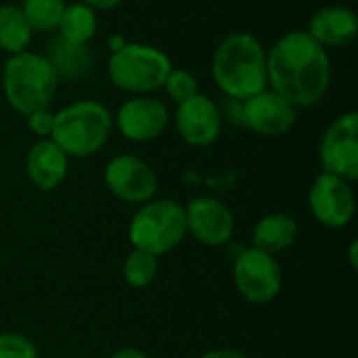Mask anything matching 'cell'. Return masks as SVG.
I'll return each mask as SVG.
<instances>
[{"mask_svg":"<svg viewBox=\"0 0 358 358\" xmlns=\"http://www.w3.org/2000/svg\"><path fill=\"white\" fill-rule=\"evenodd\" d=\"M266 78L268 88L292 107H315L331 86L329 52L306 29L285 31L266 50Z\"/></svg>","mask_w":358,"mask_h":358,"instance_id":"obj_1","label":"cell"},{"mask_svg":"<svg viewBox=\"0 0 358 358\" xmlns=\"http://www.w3.org/2000/svg\"><path fill=\"white\" fill-rule=\"evenodd\" d=\"M212 80L233 101L266 90V48L252 31L227 34L212 55Z\"/></svg>","mask_w":358,"mask_h":358,"instance_id":"obj_2","label":"cell"},{"mask_svg":"<svg viewBox=\"0 0 358 358\" xmlns=\"http://www.w3.org/2000/svg\"><path fill=\"white\" fill-rule=\"evenodd\" d=\"M59 88V78L42 52L10 55L2 67V92L8 107L21 115L48 109Z\"/></svg>","mask_w":358,"mask_h":358,"instance_id":"obj_3","label":"cell"},{"mask_svg":"<svg viewBox=\"0 0 358 358\" xmlns=\"http://www.w3.org/2000/svg\"><path fill=\"white\" fill-rule=\"evenodd\" d=\"M113 132V113L94 99L73 101L55 111L50 141L69 157H90L99 153Z\"/></svg>","mask_w":358,"mask_h":358,"instance_id":"obj_4","label":"cell"},{"mask_svg":"<svg viewBox=\"0 0 358 358\" xmlns=\"http://www.w3.org/2000/svg\"><path fill=\"white\" fill-rule=\"evenodd\" d=\"M172 67V59L162 48L143 42H126L117 50H111L107 76L117 90L141 96L162 90Z\"/></svg>","mask_w":358,"mask_h":358,"instance_id":"obj_5","label":"cell"},{"mask_svg":"<svg viewBox=\"0 0 358 358\" xmlns=\"http://www.w3.org/2000/svg\"><path fill=\"white\" fill-rule=\"evenodd\" d=\"M187 237L185 206L174 199H151L143 203L128 227V239L134 250L164 256L178 248Z\"/></svg>","mask_w":358,"mask_h":358,"instance_id":"obj_6","label":"cell"},{"mask_svg":"<svg viewBox=\"0 0 358 358\" xmlns=\"http://www.w3.org/2000/svg\"><path fill=\"white\" fill-rule=\"evenodd\" d=\"M233 281L250 304H271L283 287V271L277 256L248 248L233 260Z\"/></svg>","mask_w":358,"mask_h":358,"instance_id":"obj_7","label":"cell"},{"mask_svg":"<svg viewBox=\"0 0 358 358\" xmlns=\"http://www.w3.org/2000/svg\"><path fill=\"white\" fill-rule=\"evenodd\" d=\"M319 162L323 172L355 182L358 178V113L338 115L321 136Z\"/></svg>","mask_w":358,"mask_h":358,"instance_id":"obj_8","label":"cell"},{"mask_svg":"<svg viewBox=\"0 0 358 358\" xmlns=\"http://www.w3.org/2000/svg\"><path fill=\"white\" fill-rule=\"evenodd\" d=\"M103 180L113 197L134 206H143L155 199L159 187L155 170L145 159L132 153L111 157L105 166Z\"/></svg>","mask_w":358,"mask_h":358,"instance_id":"obj_9","label":"cell"},{"mask_svg":"<svg viewBox=\"0 0 358 358\" xmlns=\"http://www.w3.org/2000/svg\"><path fill=\"white\" fill-rule=\"evenodd\" d=\"M308 208L315 220L327 229H344L357 212L352 182L336 174L321 172L308 191Z\"/></svg>","mask_w":358,"mask_h":358,"instance_id":"obj_10","label":"cell"},{"mask_svg":"<svg viewBox=\"0 0 358 358\" xmlns=\"http://www.w3.org/2000/svg\"><path fill=\"white\" fill-rule=\"evenodd\" d=\"M168 124L170 111L166 103L153 94L126 99L113 115V128H117V132L132 143L155 141L166 132Z\"/></svg>","mask_w":358,"mask_h":358,"instance_id":"obj_11","label":"cell"},{"mask_svg":"<svg viewBox=\"0 0 358 358\" xmlns=\"http://www.w3.org/2000/svg\"><path fill=\"white\" fill-rule=\"evenodd\" d=\"M187 235L208 248H222L235 235V216L231 208L208 195L193 197L185 206Z\"/></svg>","mask_w":358,"mask_h":358,"instance_id":"obj_12","label":"cell"},{"mask_svg":"<svg viewBox=\"0 0 358 358\" xmlns=\"http://www.w3.org/2000/svg\"><path fill=\"white\" fill-rule=\"evenodd\" d=\"M222 122L224 115L220 105L201 92L178 103L174 111V126L178 136L187 145L197 149L210 147L218 141L222 132Z\"/></svg>","mask_w":358,"mask_h":358,"instance_id":"obj_13","label":"cell"},{"mask_svg":"<svg viewBox=\"0 0 358 358\" xmlns=\"http://www.w3.org/2000/svg\"><path fill=\"white\" fill-rule=\"evenodd\" d=\"M298 122V109L271 88L241 101L239 124L260 136L287 134Z\"/></svg>","mask_w":358,"mask_h":358,"instance_id":"obj_14","label":"cell"},{"mask_svg":"<svg viewBox=\"0 0 358 358\" xmlns=\"http://www.w3.org/2000/svg\"><path fill=\"white\" fill-rule=\"evenodd\" d=\"M308 36L327 48H342L358 36V17L355 8L344 4H327L315 10L306 27Z\"/></svg>","mask_w":358,"mask_h":358,"instance_id":"obj_15","label":"cell"},{"mask_svg":"<svg viewBox=\"0 0 358 358\" xmlns=\"http://www.w3.org/2000/svg\"><path fill=\"white\" fill-rule=\"evenodd\" d=\"M25 172L38 191H55L69 172V155L50 138H38L27 151Z\"/></svg>","mask_w":358,"mask_h":358,"instance_id":"obj_16","label":"cell"},{"mask_svg":"<svg viewBox=\"0 0 358 358\" xmlns=\"http://www.w3.org/2000/svg\"><path fill=\"white\" fill-rule=\"evenodd\" d=\"M298 239V222L289 214L275 212L262 216L252 229V248L277 256L289 250Z\"/></svg>","mask_w":358,"mask_h":358,"instance_id":"obj_17","label":"cell"},{"mask_svg":"<svg viewBox=\"0 0 358 358\" xmlns=\"http://www.w3.org/2000/svg\"><path fill=\"white\" fill-rule=\"evenodd\" d=\"M44 57L52 65L59 82L61 80H65V82H80L94 67V55H92L90 46L71 44V42H65L61 38H55L48 44V50H46Z\"/></svg>","mask_w":358,"mask_h":358,"instance_id":"obj_18","label":"cell"},{"mask_svg":"<svg viewBox=\"0 0 358 358\" xmlns=\"http://www.w3.org/2000/svg\"><path fill=\"white\" fill-rule=\"evenodd\" d=\"M59 38L71 44L90 46L99 31V17L96 10H92L84 2H71L65 4V10L61 15V21L57 25Z\"/></svg>","mask_w":358,"mask_h":358,"instance_id":"obj_19","label":"cell"},{"mask_svg":"<svg viewBox=\"0 0 358 358\" xmlns=\"http://www.w3.org/2000/svg\"><path fill=\"white\" fill-rule=\"evenodd\" d=\"M34 29L27 23L21 6L0 4V50L10 57L29 50Z\"/></svg>","mask_w":358,"mask_h":358,"instance_id":"obj_20","label":"cell"},{"mask_svg":"<svg viewBox=\"0 0 358 358\" xmlns=\"http://www.w3.org/2000/svg\"><path fill=\"white\" fill-rule=\"evenodd\" d=\"M157 273H159V258L149 252L132 248V252L124 260V281L134 289L149 287L155 281Z\"/></svg>","mask_w":358,"mask_h":358,"instance_id":"obj_21","label":"cell"},{"mask_svg":"<svg viewBox=\"0 0 358 358\" xmlns=\"http://www.w3.org/2000/svg\"><path fill=\"white\" fill-rule=\"evenodd\" d=\"M65 4V0H23L21 10L34 31H52L61 21Z\"/></svg>","mask_w":358,"mask_h":358,"instance_id":"obj_22","label":"cell"},{"mask_svg":"<svg viewBox=\"0 0 358 358\" xmlns=\"http://www.w3.org/2000/svg\"><path fill=\"white\" fill-rule=\"evenodd\" d=\"M162 90L166 92V96L172 103L178 105V103L199 94V82L191 71H187L182 67H172L170 73L166 76V82H164Z\"/></svg>","mask_w":358,"mask_h":358,"instance_id":"obj_23","label":"cell"},{"mask_svg":"<svg viewBox=\"0 0 358 358\" xmlns=\"http://www.w3.org/2000/svg\"><path fill=\"white\" fill-rule=\"evenodd\" d=\"M0 358H40L36 344L17 331L0 334Z\"/></svg>","mask_w":358,"mask_h":358,"instance_id":"obj_24","label":"cell"},{"mask_svg":"<svg viewBox=\"0 0 358 358\" xmlns=\"http://www.w3.org/2000/svg\"><path fill=\"white\" fill-rule=\"evenodd\" d=\"M27 126L38 138H50L52 126H55V111L50 109H38L27 115Z\"/></svg>","mask_w":358,"mask_h":358,"instance_id":"obj_25","label":"cell"},{"mask_svg":"<svg viewBox=\"0 0 358 358\" xmlns=\"http://www.w3.org/2000/svg\"><path fill=\"white\" fill-rule=\"evenodd\" d=\"M84 4H88L92 10H111V8H117L124 0H80Z\"/></svg>","mask_w":358,"mask_h":358,"instance_id":"obj_26","label":"cell"},{"mask_svg":"<svg viewBox=\"0 0 358 358\" xmlns=\"http://www.w3.org/2000/svg\"><path fill=\"white\" fill-rule=\"evenodd\" d=\"M199 358H248L239 350H231V348H218V350H210L203 352Z\"/></svg>","mask_w":358,"mask_h":358,"instance_id":"obj_27","label":"cell"},{"mask_svg":"<svg viewBox=\"0 0 358 358\" xmlns=\"http://www.w3.org/2000/svg\"><path fill=\"white\" fill-rule=\"evenodd\" d=\"M109 358H149V355L143 352L141 348H120L117 352H113Z\"/></svg>","mask_w":358,"mask_h":358,"instance_id":"obj_28","label":"cell"},{"mask_svg":"<svg viewBox=\"0 0 358 358\" xmlns=\"http://www.w3.org/2000/svg\"><path fill=\"white\" fill-rule=\"evenodd\" d=\"M109 44H111V50H117L120 46H124V44H126V40H124L122 36H113V38L109 40Z\"/></svg>","mask_w":358,"mask_h":358,"instance_id":"obj_29","label":"cell"},{"mask_svg":"<svg viewBox=\"0 0 358 358\" xmlns=\"http://www.w3.org/2000/svg\"><path fill=\"white\" fill-rule=\"evenodd\" d=\"M350 264H352V268H357L358 262H357V241H352V245H350Z\"/></svg>","mask_w":358,"mask_h":358,"instance_id":"obj_30","label":"cell"}]
</instances>
